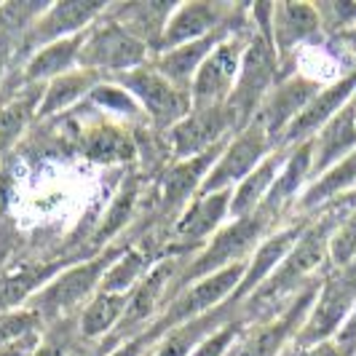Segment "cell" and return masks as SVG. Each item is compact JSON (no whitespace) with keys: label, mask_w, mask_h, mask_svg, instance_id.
I'll return each mask as SVG.
<instances>
[{"label":"cell","mask_w":356,"mask_h":356,"mask_svg":"<svg viewBox=\"0 0 356 356\" xmlns=\"http://www.w3.org/2000/svg\"><path fill=\"white\" fill-rule=\"evenodd\" d=\"M321 17L324 35H340L356 24V3L354 0H330V3H316Z\"/></svg>","instance_id":"36"},{"label":"cell","mask_w":356,"mask_h":356,"mask_svg":"<svg viewBox=\"0 0 356 356\" xmlns=\"http://www.w3.org/2000/svg\"><path fill=\"white\" fill-rule=\"evenodd\" d=\"M150 343H153V340L147 338V332H145V335H137V338L126 340L121 346H113V348H107V351H102V354H97V356H145V351L150 348Z\"/></svg>","instance_id":"38"},{"label":"cell","mask_w":356,"mask_h":356,"mask_svg":"<svg viewBox=\"0 0 356 356\" xmlns=\"http://www.w3.org/2000/svg\"><path fill=\"white\" fill-rule=\"evenodd\" d=\"M83 343L75 335V321H62L43 330V338L30 356H72Z\"/></svg>","instance_id":"33"},{"label":"cell","mask_w":356,"mask_h":356,"mask_svg":"<svg viewBox=\"0 0 356 356\" xmlns=\"http://www.w3.org/2000/svg\"><path fill=\"white\" fill-rule=\"evenodd\" d=\"M107 6L110 3H105V0H59V3H51L24 30L19 49L35 54L38 49H43L49 43L81 35L105 14Z\"/></svg>","instance_id":"16"},{"label":"cell","mask_w":356,"mask_h":356,"mask_svg":"<svg viewBox=\"0 0 356 356\" xmlns=\"http://www.w3.org/2000/svg\"><path fill=\"white\" fill-rule=\"evenodd\" d=\"M247 11H250V6H244V3H225V0L177 3L169 22H166L159 51H169V49H177V46H185V43H193V40L214 35V33L236 24L238 19H244Z\"/></svg>","instance_id":"11"},{"label":"cell","mask_w":356,"mask_h":356,"mask_svg":"<svg viewBox=\"0 0 356 356\" xmlns=\"http://www.w3.org/2000/svg\"><path fill=\"white\" fill-rule=\"evenodd\" d=\"M40 338H43V332L27 335V338L14 340V343H6V346H0V356H30L33 354V348L40 343Z\"/></svg>","instance_id":"39"},{"label":"cell","mask_w":356,"mask_h":356,"mask_svg":"<svg viewBox=\"0 0 356 356\" xmlns=\"http://www.w3.org/2000/svg\"><path fill=\"white\" fill-rule=\"evenodd\" d=\"M276 147L270 143L268 131L257 121L236 131L225 143L222 153L214 161L212 172L207 175L198 193H220V191H233L241 179L252 175L263 161L273 153Z\"/></svg>","instance_id":"12"},{"label":"cell","mask_w":356,"mask_h":356,"mask_svg":"<svg viewBox=\"0 0 356 356\" xmlns=\"http://www.w3.org/2000/svg\"><path fill=\"white\" fill-rule=\"evenodd\" d=\"M83 35L86 33L56 40V43H49L43 49H38L35 54H30L24 67H22V83L46 86V83H51L56 78H62L70 70H75L78 59H81V49H83Z\"/></svg>","instance_id":"26"},{"label":"cell","mask_w":356,"mask_h":356,"mask_svg":"<svg viewBox=\"0 0 356 356\" xmlns=\"http://www.w3.org/2000/svg\"><path fill=\"white\" fill-rule=\"evenodd\" d=\"M70 263H75V260L59 257V260H49V263H27L17 270L3 273L0 276V314L24 308L59 270H65Z\"/></svg>","instance_id":"23"},{"label":"cell","mask_w":356,"mask_h":356,"mask_svg":"<svg viewBox=\"0 0 356 356\" xmlns=\"http://www.w3.org/2000/svg\"><path fill=\"white\" fill-rule=\"evenodd\" d=\"M252 38V19L250 27L238 30L228 35L217 49H214L204 65L198 67L196 78L191 81V102L193 107H209V105H228L236 86V78L241 70V59L247 51V43Z\"/></svg>","instance_id":"10"},{"label":"cell","mask_w":356,"mask_h":356,"mask_svg":"<svg viewBox=\"0 0 356 356\" xmlns=\"http://www.w3.org/2000/svg\"><path fill=\"white\" fill-rule=\"evenodd\" d=\"M8 54H11V46L6 43V35H0V81L6 75V67H8Z\"/></svg>","instance_id":"43"},{"label":"cell","mask_w":356,"mask_h":356,"mask_svg":"<svg viewBox=\"0 0 356 356\" xmlns=\"http://www.w3.org/2000/svg\"><path fill=\"white\" fill-rule=\"evenodd\" d=\"M247 263H236V266H228L222 270H217L207 279H198L193 284H188L185 289H179L177 295L169 300V305L163 308L156 324L147 330V338H159L161 332L172 330V327H179L185 321H193L198 316H207L217 308H222L225 303H231L236 289L241 286V279L247 273Z\"/></svg>","instance_id":"5"},{"label":"cell","mask_w":356,"mask_h":356,"mask_svg":"<svg viewBox=\"0 0 356 356\" xmlns=\"http://www.w3.org/2000/svg\"><path fill=\"white\" fill-rule=\"evenodd\" d=\"M46 327H43V321L33 308H19V311L0 314V346L27 338V335H38Z\"/></svg>","instance_id":"35"},{"label":"cell","mask_w":356,"mask_h":356,"mask_svg":"<svg viewBox=\"0 0 356 356\" xmlns=\"http://www.w3.org/2000/svg\"><path fill=\"white\" fill-rule=\"evenodd\" d=\"M129 295H110V292H97L89 300V305L75 316V335L83 346L99 348L124 319Z\"/></svg>","instance_id":"27"},{"label":"cell","mask_w":356,"mask_h":356,"mask_svg":"<svg viewBox=\"0 0 356 356\" xmlns=\"http://www.w3.org/2000/svg\"><path fill=\"white\" fill-rule=\"evenodd\" d=\"M124 250L126 241L124 244H110L89 260L70 263L65 270H59L24 308H33L43 321V327H54V324H62V321H75V316L99 292L105 273Z\"/></svg>","instance_id":"4"},{"label":"cell","mask_w":356,"mask_h":356,"mask_svg":"<svg viewBox=\"0 0 356 356\" xmlns=\"http://www.w3.org/2000/svg\"><path fill=\"white\" fill-rule=\"evenodd\" d=\"M335 40L340 43V51L348 54V56H351V59L356 62V24L351 27V30H346V33L335 35Z\"/></svg>","instance_id":"41"},{"label":"cell","mask_w":356,"mask_h":356,"mask_svg":"<svg viewBox=\"0 0 356 356\" xmlns=\"http://www.w3.org/2000/svg\"><path fill=\"white\" fill-rule=\"evenodd\" d=\"M324 209H340V212H343V209H356V188L351 191V193H346V196L335 198L332 204H327ZM319 212H321V209H319Z\"/></svg>","instance_id":"42"},{"label":"cell","mask_w":356,"mask_h":356,"mask_svg":"<svg viewBox=\"0 0 356 356\" xmlns=\"http://www.w3.org/2000/svg\"><path fill=\"white\" fill-rule=\"evenodd\" d=\"M311 217H314V214H300V217L289 220L286 225L276 228V231L270 233L266 241L254 250V254H252L250 263H247V273H244V279H241V286L236 289L231 303L238 305L241 300H247L252 292L263 284L276 268L284 263V257L292 252V247L298 244V238H300L303 231L308 228Z\"/></svg>","instance_id":"19"},{"label":"cell","mask_w":356,"mask_h":356,"mask_svg":"<svg viewBox=\"0 0 356 356\" xmlns=\"http://www.w3.org/2000/svg\"><path fill=\"white\" fill-rule=\"evenodd\" d=\"M335 346L343 351V356H356V305L348 314V319L343 321L340 332L335 335Z\"/></svg>","instance_id":"37"},{"label":"cell","mask_w":356,"mask_h":356,"mask_svg":"<svg viewBox=\"0 0 356 356\" xmlns=\"http://www.w3.org/2000/svg\"><path fill=\"white\" fill-rule=\"evenodd\" d=\"M324 38L316 3L279 0L270 11V40L279 56V81L292 75V59L305 46H316Z\"/></svg>","instance_id":"14"},{"label":"cell","mask_w":356,"mask_h":356,"mask_svg":"<svg viewBox=\"0 0 356 356\" xmlns=\"http://www.w3.org/2000/svg\"><path fill=\"white\" fill-rule=\"evenodd\" d=\"M314 150V169L311 182L319 179L324 172H330L335 163L348 159L356 150V97L340 110L335 118H330L311 140Z\"/></svg>","instance_id":"22"},{"label":"cell","mask_w":356,"mask_h":356,"mask_svg":"<svg viewBox=\"0 0 356 356\" xmlns=\"http://www.w3.org/2000/svg\"><path fill=\"white\" fill-rule=\"evenodd\" d=\"M102 81L105 78L99 72L75 67L67 75H62V78H56L51 83H46L43 99H40V107H38V118L40 121H49L54 115H59V113L75 107L81 99H89L91 91L97 89Z\"/></svg>","instance_id":"29"},{"label":"cell","mask_w":356,"mask_h":356,"mask_svg":"<svg viewBox=\"0 0 356 356\" xmlns=\"http://www.w3.org/2000/svg\"><path fill=\"white\" fill-rule=\"evenodd\" d=\"M298 356H343L335 340H327V343H319V346H311V348H295Z\"/></svg>","instance_id":"40"},{"label":"cell","mask_w":356,"mask_h":356,"mask_svg":"<svg viewBox=\"0 0 356 356\" xmlns=\"http://www.w3.org/2000/svg\"><path fill=\"white\" fill-rule=\"evenodd\" d=\"M43 89L46 86H38V83H22V89L0 105V159L17 145L22 131L30 126V121L38 118Z\"/></svg>","instance_id":"30"},{"label":"cell","mask_w":356,"mask_h":356,"mask_svg":"<svg viewBox=\"0 0 356 356\" xmlns=\"http://www.w3.org/2000/svg\"><path fill=\"white\" fill-rule=\"evenodd\" d=\"M311 169H314V150H311V140H308V143L295 145L289 150L284 166H282V172H279V177H276L266 198L268 209L284 217V212L298 207L305 188L311 185Z\"/></svg>","instance_id":"25"},{"label":"cell","mask_w":356,"mask_h":356,"mask_svg":"<svg viewBox=\"0 0 356 356\" xmlns=\"http://www.w3.org/2000/svg\"><path fill=\"white\" fill-rule=\"evenodd\" d=\"M78 150L81 156H86L94 163H134L140 156V147L134 134L118 124H91L81 131V140H78Z\"/></svg>","instance_id":"24"},{"label":"cell","mask_w":356,"mask_h":356,"mask_svg":"<svg viewBox=\"0 0 356 356\" xmlns=\"http://www.w3.org/2000/svg\"><path fill=\"white\" fill-rule=\"evenodd\" d=\"M289 150L284 147H276L270 156H268L252 175L241 179L236 188L231 191V220H238V217H247V214L257 212L263 204H266L268 193L273 188V182L279 177L282 166H284Z\"/></svg>","instance_id":"28"},{"label":"cell","mask_w":356,"mask_h":356,"mask_svg":"<svg viewBox=\"0 0 356 356\" xmlns=\"http://www.w3.org/2000/svg\"><path fill=\"white\" fill-rule=\"evenodd\" d=\"M319 284L321 282L303 289L279 314H273L263 321H254V324H247V330L236 340V346L228 356H282L284 351H289L300 335L305 319H308V311L316 300Z\"/></svg>","instance_id":"9"},{"label":"cell","mask_w":356,"mask_h":356,"mask_svg":"<svg viewBox=\"0 0 356 356\" xmlns=\"http://www.w3.org/2000/svg\"><path fill=\"white\" fill-rule=\"evenodd\" d=\"M231 220V191L198 193L166 231L169 254H196Z\"/></svg>","instance_id":"15"},{"label":"cell","mask_w":356,"mask_h":356,"mask_svg":"<svg viewBox=\"0 0 356 356\" xmlns=\"http://www.w3.org/2000/svg\"><path fill=\"white\" fill-rule=\"evenodd\" d=\"M340 217H343L340 209H321L311 217L308 228L298 238L292 252L284 257V263L276 268L247 300L238 303V311L247 319V324L279 314L303 289L321 282V276L330 270V241H332V233L338 228Z\"/></svg>","instance_id":"1"},{"label":"cell","mask_w":356,"mask_h":356,"mask_svg":"<svg viewBox=\"0 0 356 356\" xmlns=\"http://www.w3.org/2000/svg\"><path fill=\"white\" fill-rule=\"evenodd\" d=\"M113 83H118L124 91H129L137 105L143 107L147 124L159 131H169L175 124H179L188 113H191V91L179 89L172 81H166L150 62L143 67H134L121 75L107 78Z\"/></svg>","instance_id":"8"},{"label":"cell","mask_w":356,"mask_h":356,"mask_svg":"<svg viewBox=\"0 0 356 356\" xmlns=\"http://www.w3.org/2000/svg\"><path fill=\"white\" fill-rule=\"evenodd\" d=\"M356 97V70L348 75H343L338 81L321 86V91L311 99V105L305 107L303 113L295 118V124L286 129V134L282 137L279 147L292 150L295 145H303L308 140H314V134L319 131L321 126L327 124L330 118H335L343 107L348 105Z\"/></svg>","instance_id":"18"},{"label":"cell","mask_w":356,"mask_h":356,"mask_svg":"<svg viewBox=\"0 0 356 356\" xmlns=\"http://www.w3.org/2000/svg\"><path fill=\"white\" fill-rule=\"evenodd\" d=\"M150 59L153 51L145 43L131 38L124 27H118L107 14H102L83 35L78 67L99 72L102 78H113L134 67H143Z\"/></svg>","instance_id":"6"},{"label":"cell","mask_w":356,"mask_h":356,"mask_svg":"<svg viewBox=\"0 0 356 356\" xmlns=\"http://www.w3.org/2000/svg\"><path fill=\"white\" fill-rule=\"evenodd\" d=\"M244 330H247V319L241 316V311H236V316L225 321L222 327H217L207 340H201V346L191 356H228Z\"/></svg>","instance_id":"34"},{"label":"cell","mask_w":356,"mask_h":356,"mask_svg":"<svg viewBox=\"0 0 356 356\" xmlns=\"http://www.w3.org/2000/svg\"><path fill=\"white\" fill-rule=\"evenodd\" d=\"M356 263V209H343L338 228L330 241V270H340Z\"/></svg>","instance_id":"32"},{"label":"cell","mask_w":356,"mask_h":356,"mask_svg":"<svg viewBox=\"0 0 356 356\" xmlns=\"http://www.w3.org/2000/svg\"><path fill=\"white\" fill-rule=\"evenodd\" d=\"M270 11L273 3H254L250 6L252 38L241 59V70L228 99V110L233 115L236 131L254 121L270 89L279 83V56L270 40Z\"/></svg>","instance_id":"2"},{"label":"cell","mask_w":356,"mask_h":356,"mask_svg":"<svg viewBox=\"0 0 356 356\" xmlns=\"http://www.w3.org/2000/svg\"><path fill=\"white\" fill-rule=\"evenodd\" d=\"M321 81L295 72L289 78H282L270 94L266 97V102L260 107V113L254 115V121L263 126L270 137L273 147H279L282 137L286 134V129L295 124V118L303 113L305 107L311 105V99L321 91Z\"/></svg>","instance_id":"17"},{"label":"cell","mask_w":356,"mask_h":356,"mask_svg":"<svg viewBox=\"0 0 356 356\" xmlns=\"http://www.w3.org/2000/svg\"><path fill=\"white\" fill-rule=\"evenodd\" d=\"M175 6L177 3H163V0H131V3H110L105 14L131 38L145 43L156 56Z\"/></svg>","instance_id":"21"},{"label":"cell","mask_w":356,"mask_h":356,"mask_svg":"<svg viewBox=\"0 0 356 356\" xmlns=\"http://www.w3.org/2000/svg\"><path fill=\"white\" fill-rule=\"evenodd\" d=\"M137 201H140V177L124 179L121 188H118V193H115V198H113V204H110V209L105 212L102 228L97 231V241H99V244H107L115 233L124 231L126 222L134 217Z\"/></svg>","instance_id":"31"},{"label":"cell","mask_w":356,"mask_h":356,"mask_svg":"<svg viewBox=\"0 0 356 356\" xmlns=\"http://www.w3.org/2000/svg\"><path fill=\"white\" fill-rule=\"evenodd\" d=\"M356 305V263L340 270H327L316 292V300L308 311L295 348H311L327 340H335L343 321Z\"/></svg>","instance_id":"7"},{"label":"cell","mask_w":356,"mask_h":356,"mask_svg":"<svg viewBox=\"0 0 356 356\" xmlns=\"http://www.w3.org/2000/svg\"><path fill=\"white\" fill-rule=\"evenodd\" d=\"M279 220L282 217L273 209H268L266 204L257 212L247 214V217L228 220L196 254L188 257V263H185V268H182V273H179L177 279V286H175V295H177L179 289H185L188 284L198 282V279H207V276H212V273L222 270V268L250 260L254 250L266 241L268 236L276 228H282Z\"/></svg>","instance_id":"3"},{"label":"cell","mask_w":356,"mask_h":356,"mask_svg":"<svg viewBox=\"0 0 356 356\" xmlns=\"http://www.w3.org/2000/svg\"><path fill=\"white\" fill-rule=\"evenodd\" d=\"M236 134L228 105L191 107V113L166 131V147L172 161H188L225 145Z\"/></svg>","instance_id":"13"},{"label":"cell","mask_w":356,"mask_h":356,"mask_svg":"<svg viewBox=\"0 0 356 356\" xmlns=\"http://www.w3.org/2000/svg\"><path fill=\"white\" fill-rule=\"evenodd\" d=\"M72 356H97V348H91V351H83V346H81V348H78V351H75Z\"/></svg>","instance_id":"44"},{"label":"cell","mask_w":356,"mask_h":356,"mask_svg":"<svg viewBox=\"0 0 356 356\" xmlns=\"http://www.w3.org/2000/svg\"><path fill=\"white\" fill-rule=\"evenodd\" d=\"M244 27H250V11H247L244 19H238L236 24L220 30V33H214V35L193 40V43H185V46H177V49H169V51H159L150 59V65H153L166 81H172L175 86L191 89V81L196 78V72H198V67L204 65V59H207L225 38L233 35V33H238V30H244Z\"/></svg>","instance_id":"20"},{"label":"cell","mask_w":356,"mask_h":356,"mask_svg":"<svg viewBox=\"0 0 356 356\" xmlns=\"http://www.w3.org/2000/svg\"><path fill=\"white\" fill-rule=\"evenodd\" d=\"M282 356H298V351H295V346H292L289 351H284V354H282Z\"/></svg>","instance_id":"45"}]
</instances>
